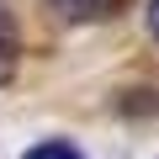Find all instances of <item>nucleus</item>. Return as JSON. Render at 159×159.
Segmentation results:
<instances>
[{
  "label": "nucleus",
  "instance_id": "obj_1",
  "mask_svg": "<svg viewBox=\"0 0 159 159\" xmlns=\"http://www.w3.org/2000/svg\"><path fill=\"white\" fill-rule=\"evenodd\" d=\"M21 159H85V148L69 143V138H48V143H32Z\"/></svg>",
  "mask_w": 159,
  "mask_h": 159
},
{
  "label": "nucleus",
  "instance_id": "obj_2",
  "mask_svg": "<svg viewBox=\"0 0 159 159\" xmlns=\"http://www.w3.org/2000/svg\"><path fill=\"white\" fill-rule=\"evenodd\" d=\"M11 69H16V48H11L6 32H0V80H11Z\"/></svg>",
  "mask_w": 159,
  "mask_h": 159
},
{
  "label": "nucleus",
  "instance_id": "obj_3",
  "mask_svg": "<svg viewBox=\"0 0 159 159\" xmlns=\"http://www.w3.org/2000/svg\"><path fill=\"white\" fill-rule=\"evenodd\" d=\"M148 32L159 37V0H148Z\"/></svg>",
  "mask_w": 159,
  "mask_h": 159
}]
</instances>
